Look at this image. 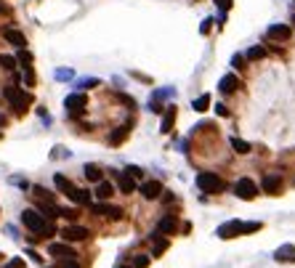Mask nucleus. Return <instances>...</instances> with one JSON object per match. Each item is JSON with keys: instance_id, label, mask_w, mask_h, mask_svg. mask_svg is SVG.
I'll return each mask as SVG.
<instances>
[{"instance_id": "e433bc0d", "label": "nucleus", "mask_w": 295, "mask_h": 268, "mask_svg": "<svg viewBox=\"0 0 295 268\" xmlns=\"http://www.w3.org/2000/svg\"><path fill=\"white\" fill-rule=\"evenodd\" d=\"M213 22H215V19H205V22L200 24V32H202V35H207V32H210V27H213Z\"/></svg>"}, {"instance_id": "20e7f679", "label": "nucleus", "mask_w": 295, "mask_h": 268, "mask_svg": "<svg viewBox=\"0 0 295 268\" xmlns=\"http://www.w3.org/2000/svg\"><path fill=\"white\" fill-rule=\"evenodd\" d=\"M5 99H8L11 107H16L19 112H24V109L32 104V93H27V90H22L19 85H8L5 88Z\"/></svg>"}, {"instance_id": "a878e982", "label": "nucleus", "mask_w": 295, "mask_h": 268, "mask_svg": "<svg viewBox=\"0 0 295 268\" xmlns=\"http://www.w3.org/2000/svg\"><path fill=\"white\" fill-rule=\"evenodd\" d=\"M232 146H234V152H237V154H247V152H250V143L242 141V138H237V135L232 138Z\"/></svg>"}, {"instance_id": "f3484780", "label": "nucleus", "mask_w": 295, "mask_h": 268, "mask_svg": "<svg viewBox=\"0 0 295 268\" xmlns=\"http://www.w3.org/2000/svg\"><path fill=\"white\" fill-rule=\"evenodd\" d=\"M117 184H120V191L122 194H133L136 191V181L125 173H117Z\"/></svg>"}, {"instance_id": "6ab92c4d", "label": "nucleus", "mask_w": 295, "mask_h": 268, "mask_svg": "<svg viewBox=\"0 0 295 268\" xmlns=\"http://www.w3.org/2000/svg\"><path fill=\"white\" fill-rule=\"evenodd\" d=\"M85 178H88L90 184H98V181H104V170L98 165H85Z\"/></svg>"}, {"instance_id": "39448f33", "label": "nucleus", "mask_w": 295, "mask_h": 268, "mask_svg": "<svg viewBox=\"0 0 295 268\" xmlns=\"http://www.w3.org/2000/svg\"><path fill=\"white\" fill-rule=\"evenodd\" d=\"M234 194H237L239 199H255L258 197V186H255L250 178H239L237 184H234Z\"/></svg>"}, {"instance_id": "a19ab883", "label": "nucleus", "mask_w": 295, "mask_h": 268, "mask_svg": "<svg viewBox=\"0 0 295 268\" xmlns=\"http://www.w3.org/2000/svg\"><path fill=\"white\" fill-rule=\"evenodd\" d=\"M24 80H27V85H35V72H32L27 67V72H24Z\"/></svg>"}, {"instance_id": "c85d7f7f", "label": "nucleus", "mask_w": 295, "mask_h": 268, "mask_svg": "<svg viewBox=\"0 0 295 268\" xmlns=\"http://www.w3.org/2000/svg\"><path fill=\"white\" fill-rule=\"evenodd\" d=\"M125 175H130L133 181H141V178H144V170L136 167V165H130V167H125Z\"/></svg>"}, {"instance_id": "4468645a", "label": "nucleus", "mask_w": 295, "mask_h": 268, "mask_svg": "<svg viewBox=\"0 0 295 268\" xmlns=\"http://www.w3.org/2000/svg\"><path fill=\"white\" fill-rule=\"evenodd\" d=\"M218 88H221V93H234V90L239 88V77L237 75H224L221 82H218Z\"/></svg>"}, {"instance_id": "ea45409f", "label": "nucleus", "mask_w": 295, "mask_h": 268, "mask_svg": "<svg viewBox=\"0 0 295 268\" xmlns=\"http://www.w3.org/2000/svg\"><path fill=\"white\" fill-rule=\"evenodd\" d=\"M69 77H72L69 69H59V72H56V80H69Z\"/></svg>"}, {"instance_id": "2eb2a0df", "label": "nucleus", "mask_w": 295, "mask_h": 268, "mask_svg": "<svg viewBox=\"0 0 295 268\" xmlns=\"http://www.w3.org/2000/svg\"><path fill=\"white\" fill-rule=\"evenodd\" d=\"M115 194V186L109 184V181H98L96 184V191H93V197H98V202H107L109 197Z\"/></svg>"}, {"instance_id": "ddd939ff", "label": "nucleus", "mask_w": 295, "mask_h": 268, "mask_svg": "<svg viewBox=\"0 0 295 268\" xmlns=\"http://www.w3.org/2000/svg\"><path fill=\"white\" fill-rule=\"evenodd\" d=\"M162 194V184L160 181H147V184H141V197L144 199H157Z\"/></svg>"}, {"instance_id": "7c9ffc66", "label": "nucleus", "mask_w": 295, "mask_h": 268, "mask_svg": "<svg viewBox=\"0 0 295 268\" xmlns=\"http://www.w3.org/2000/svg\"><path fill=\"white\" fill-rule=\"evenodd\" d=\"M16 61H22L24 67H30V61H32V54H30L27 48H22V51H19V58H16Z\"/></svg>"}, {"instance_id": "c756f323", "label": "nucleus", "mask_w": 295, "mask_h": 268, "mask_svg": "<svg viewBox=\"0 0 295 268\" xmlns=\"http://www.w3.org/2000/svg\"><path fill=\"white\" fill-rule=\"evenodd\" d=\"M16 64H19V61H16L14 56H0V67H3V69H14Z\"/></svg>"}, {"instance_id": "cd10ccee", "label": "nucleus", "mask_w": 295, "mask_h": 268, "mask_svg": "<svg viewBox=\"0 0 295 268\" xmlns=\"http://www.w3.org/2000/svg\"><path fill=\"white\" fill-rule=\"evenodd\" d=\"M93 85H98V80H93V77H83V80H77V82H75V88L85 90V88H93Z\"/></svg>"}, {"instance_id": "dca6fc26", "label": "nucleus", "mask_w": 295, "mask_h": 268, "mask_svg": "<svg viewBox=\"0 0 295 268\" xmlns=\"http://www.w3.org/2000/svg\"><path fill=\"white\" fill-rule=\"evenodd\" d=\"M264 191H268V194H279L282 191V178L279 175H266L264 178Z\"/></svg>"}, {"instance_id": "f03ea898", "label": "nucleus", "mask_w": 295, "mask_h": 268, "mask_svg": "<svg viewBox=\"0 0 295 268\" xmlns=\"http://www.w3.org/2000/svg\"><path fill=\"white\" fill-rule=\"evenodd\" d=\"M22 220H24V226H27L30 231L40 234V237H51V234H54V223L45 220L37 210H24L22 213Z\"/></svg>"}, {"instance_id": "1a4fd4ad", "label": "nucleus", "mask_w": 295, "mask_h": 268, "mask_svg": "<svg viewBox=\"0 0 295 268\" xmlns=\"http://www.w3.org/2000/svg\"><path fill=\"white\" fill-rule=\"evenodd\" d=\"M85 101H88V99H85L83 93H72V96H67V99H64V107L69 109V114H75V112H77V114H83Z\"/></svg>"}, {"instance_id": "7ed1b4c3", "label": "nucleus", "mask_w": 295, "mask_h": 268, "mask_svg": "<svg viewBox=\"0 0 295 268\" xmlns=\"http://www.w3.org/2000/svg\"><path fill=\"white\" fill-rule=\"evenodd\" d=\"M197 186H200L202 191H207V194H221L226 188L224 178H221L218 173H200L197 175Z\"/></svg>"}, {"instance_id": "58836bf2", "label": "nucleus", "mask_w": 295, "mask_h": 268, "mask_svg": "<svg viewBox=\"0 0 295 268\" xmlns=\"http://www.w3.org/2000/svg\"><path fill=\"white\" fill-rule=\"evenodd\" d=\"M215 5H218V8H221V11H224V14H226V11L232 8V0H215Z\"/></svg>"}, {"instance_id": "79ce46f5", "label": "nucleus", "mask_w": 295, "mask_h": 268, "mask_svg": "<svg viewBox=\"0 0 295 268\" xmlns=\"http://www.w3.org/2000/svg\"><path fill=\"white\" fill-rule=\"evenodd\" d=\"M232 64H234V67H237V69H239V67H245V64H242V56H239V54L232 58Z\"/></svg>"}, {"instance_id": "393cba45", "label": "nucleus", "mask_w": 295, "mask_h": 268, "mask_svg": "<svg viewBox=\"0 0 295 268\" xmlns=\"http://www.w3.org/2000/svg\"><path fill=\"white\" fill-rule=\"evenodd\" d=\"M207 107H210V96H200V99H194V104H192V109H194V112H205V109Z\"/></svg>"}, {"instance_id": "9b49d317", "label": "nucleus", "mask_w": 295, "mask_h": 268, "mask_svg": "<svg viewBox=\"0 0 295 268\" xmlns=\"http://www.w3.org/2000/svg\"><path fill=\"white\" fill-rule=\"evenodd\" d=\"M48 255H54L56 260H69V258H75V252H72L69 244H56V241H51Z\"/></svg>"}, {"instance_id": "a211bd4d", "label": "nucleus", "mask_w": 295, "mask_h": 268, "mask_svg": "<svg viewBox=\"0 0 295 268\" xmlns=\"http://www.w3.org/2000/svg\"><path fill=\"white\" fill-rule=\"evenodd\" d=\"M69 199L75 202V205H90L93 194H90V191H85V188H77V186H75V191L69 194Z\"/></svg>"}, {"instance_id": "423d86ee", "label": "nucleus", "mask_w": 295, "mask_h": 268, "mask_svg": "<svg viewBox=\"0 0 295 268\" xmlns=\"http://www.w3.org/2000/svg\"><path fill=\"white\" fill-rule=\"evenodd\" d=\"M90 213H93V215H104V218H112V220L122 218L120 207H112V205H107V202H96V205H90Z\"/></svg>"}, {"instance_id": "412c9836", "label": "nucleus", "mask_w": 295, "mask_h": 268, "mask_svg": "<svg viewBox=\"0 0 295 268\" xmlns=\"http://www.w3.org/2000/svg\"><path fill=\"white\" fill-rule=\"evenodd\" d=\"M157 228H160V234H173L176 228H178V220H176L173 215H165V218L160 220V226H157Z\"/></svg>"}, {"instance_id": "0eeeda50", "label": "nucleus", "mask_w": 295, "mask_h": 268, "mask_svg": "<svg viewBox=\"0 0 295 268\" xmlns=\"http://www.w3.org/2000/svg\"><path fill=\"white\" fill-rule=\"evenodd\" d=\"M290 35H293V29L287 27V24H271V27L266 29V37H268V40H274V43L290 40Z\"/></svg>"}, {"instance_id": "2f4dec72", "label": "nucleus", "mask_w": 295, "mask_h": 268, "mask_svg": "<svg viewBox=\"0 0 295 268\" xmlns=\"http://www.w3.org/2000/svg\"><path fill=\"white\" fill-rule=\"evenodd\" d=\"M147 266H149L147 255H136V258H133V268H147Z\"/></svg>"}, {"instance_id": "bb28decb", "label": "nucleus", "mask_w": 295, "mask_h": 268, "mask_svg": "<svg viewBox=\"0 0 295 268\" xmlns=\"http://www.w3.org/2000/svg\"><path fill=\"white\" fill-rule=\"evenodd\" d=\"M266 56V51L261 48V45H255V48L247 51V61H258V58H264Z\"/></svg>"}, {"instance_id": "f8f14e48", "label": "nucleus", "mask_w": 295, "mask_h": 268, "mask_svg": "<svg viewBox=\"0 0 295 268\" xmlns=\"http://www.w3.org/2000/svg\"><path fill=\"white\" fill-rule=\"evenodd\" d=\"M3 37H5V40H8L11 45H16L19 51H22L24 45H27V37H24L19 29H14V27H5V29H3Z\"/></svg>"}, {"instance_id": "6e6552de", "label": "nucleus", "mask_w": 295, "mask_h": 268, "mask_svg": "<svg viewBox=\"0 0 295 268\" xmlns=\"http://www.w3.org/2000/svg\"><path fill=\"white\" fill-rule=\"evenodd\" d=\"M61 237L67 239V241H83V239H88L90 237V231L85 226H77V223H72V226H67L61 231Z\"/></svg>"}, {"instance_id": "c9c22d12", "label": "nucleus", "mask_w": 295, "mask_h": 268, "mask_svg": "<svg viewBox=\"0 0 295 268\" xmlns=\"http://www.w3.org/2000/svg\"><path fill=\"white\" fill-rule=\"evenodd\" d=\"M59 268H80V263L75 258H69V260H59Z\"/></svg>"}, {"instance_id": "c03bdc74", "label": "nucleus", "mask_w": 295, "mask_h": 268, "mask_svg": "<svg viewBox=\"0 0 295 268\" xmlns=\"http://www.w3.org/2000/svg\"><path fill=\"white\" fill-rule=\"evenodd\" d=\"M122 268H133V266H122Z\"/></svg>"}, {"instance_id": "aec40b11", "label": "nucleus", "mask_w": 295, "mask_h": 268, "mask_svg": "<svg viewBox=\"0 0 295 268\" xmlns=\"http://www.w3.org/2000/svg\"><path fill=\"white\" fill-rule=\"evenodd\" d=\"M54 184H56V188H61V191L67 194V197H69L72 191H75V184H72L67 175H54Z\"/></svg>"}, {"instance_id": "72a5a7b5", "label": "nucleus", "mask_w": 295, "mask_h": 268, "mask_svg": "<svg viewBox=\"0 0 295 268\" xmlns=\"http://www.w3.org/2000/svg\"><path fill=\"white\" fill-rule=\"evenodd\" d=\"M128 135V130H115L112 135H109V143H117V141H122Z\"/></svg>"}, {"instance_id": "b1692460", "label": "nucleus", "mask_w": 295, "mask_h": 268, "mask_svg": "<svg viewBox=\"0 0 295 268\" xmlns=\"http://www.w3.org/2000/svg\"><path fill=\"white\" fill-rule=\"evenodd\" d=\"M32 191H35L37 202H56V194H51L48 188H43V186H35Z\"/></svg>"}, {"instance_id": "5701e85b", "label": "nucleus", "mask_w": 295, "mask_h": 268, "mask_svg": "<svg viewBox=\"0 0 295 268\" xmlns=\"http://www.w3.org/2000/svg\"><path fill=\"white\" fill-rule=\"evenodd\" d=\"M154 239V247H152V255L154 258H162V252L168 250V239H162L160 234H157V237H152Z\"/></svg>"}, {"instance_id": "9d476101", "label": "nucleus", "mask_w": 295, "mask_h": 268, "mask_svg": "<svg viewBox=\"0 0 295 268\" xmlns=\"http://www.w3.org/2000/svg\"><path fill=\"white\" fill-rule=\"evenodd\" d=\"M176 117H178V109H176L173 104H168V107H165V112H162V125H160L162 133H170V130H173V125H176Z\"/></svg>"}, {"instance_id": "f704fd0d", "label": "nucleus", "mask_w": 295, "mask_h": 268, "mask_svg": "<svg viewBox=\"0 0 295 268\" xmlns=\"http://www.w3.org/2000/svg\"><path fill=\"white\" fill-rule=\"evenodd\" d=\"M117 99H120L122 104H125V107H128V109H136V101H133V99H130V96H125V93H117Z\"/></svg>"}, {"instance_id": "4c0bfd02", "label": "nucleus", "mask_w": 295, "mask_h": 268, "mask_svg": "<svg viewBox=\"0 0 295 268\" xmlns=\"http://www.w3.org/2000/svg\"><path fill=\"white\" fill-rule=\"evenodd\" d=\"M5 268H24V260H22V258H14V260H8V263H5Z\"/></svg>"}, {"instance_id": "a18cd8bd", "label": "nucleus", "mask_w": 295, "mask_h": 268, "mask_svg": "<svg viewBox=\"0 0 295 268\" xmlns=\"http://www.w3.org/2000/svg\"><path fill=\"white\" fill-rule=\"evenodd\" d=\"M293 22H295V16H293Z\"/></svg>"}, {"instance_id": "473e14b6", "label": "nucleus", "mask_w": 295, "mask_h": 268, "mask_svg": "<svg viewBox=\"0 0 295 268\" xmlns=\"http://www.w3.org/2000/svg\"><path fill=\"white\" fill-rule=\"evenodd\" d=\"M61 215H64V218H69V220H77V215H80V213H77L75 207H61Z\"/></svg>"}, {"instance_id": "f257e3e1", "label": "nucleus", "mask_w": 295, "mask_h": 268, "mask_svg": "<svg viewBox=\"0 0 295 268\" xmlns=\"http://www.w3.org/2000/svg\"><path fill=\"white\" fill-rule=\"evenodd\" d=\"M258 220H229V223L218 226V237L221 239H234V237H242V234H253V231H261Z\"/></svg>"}, {"instance_id": "4be33fe9", "label": "nucleus", "mask_w": 295, "mask_h": 268, "mask_svg": "<svg viewBox=\"0 0 295 268\" xmlns=\"http://www.w3.org/2000/svg\"><path fill=\"white\" fill-rule=\"evenodd\" d=\"M274 258H277L279 263H285V260H295V247H293V244H285V247H279V250L274 252Z\"/></svg>"}, {"instance_id": "37998d69", "label": "nucleus", "mask_w": 295, "mask_h": 268, "mask_svg": "<svg viewBox=\"0 0 295 268\" xmlns=\"http://www.w3.org/2000/svg\"><path fill=\"white\" fill-rule=\"evenodd\" d=\"M0 125H5V117L3 114H0Z\"/></svg>"}]
</instances>
